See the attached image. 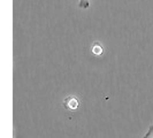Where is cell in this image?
<instances>
[{
	"instance_id": "6da1fadb",
	"label": "cell",
	"mask_w": 153,
	"mask_h": 138,
	"mask_svg": "<svg viewBox=\"0 0 153 138\" xmlns=\"http://www.w3.org/2000/svg\"><path fill=\"white\" fill-rule=\"evenodd\" d=\"M63 106L67 109H69V111H75L78 107V101H77L75 97H68L63 101Z\"/></svg>"
},
{
	"instance_id": "7a4b0ae2",
	"label": "cell",
	"mask_w": 153,
	"mask_h": 138,
	"mask_svg": "<svg viewBox=\"0 0 153 138\" xmlns=\"http://www.w3.org/2000/svg\"><path fill=\"white\" fill-rule=\"evenodd\" d=\"M92 53L96 54V55H100L102 54V46L100 45L99 43H96L92 46Z\"/></svg>"
},
{
	"instance_id": "3957f363",
	"label": "cell",
	"mask_w": 153,
	"mask_h": 138,
	"mask_svg": "<svg viewBox=\"0 0 153 138\" xmlns=\"http://www.w3.org/2000/svg\"><path fill=\"white\" fill-rule=\"evenodd\" d=\"M90 6V0H79V7L81 8H88Z\"/></svg>"
},
{
	"instance_id": "277c9868",
	"label": "cell",
	"mask_w": 153,
	"mask_h": 138,
	"mask_svg": "<svg viewBox=\"0 0 153 138\" xmlns=\"http://www.w3.org/2000/svg\"><path fill=\"white\" fill-rule=\"evenodd\" d=\"M145 138H153V125L150 128V131L147 132V135L145 136Z\"/></svg>"
}]
</instances>
